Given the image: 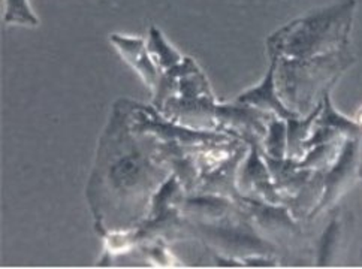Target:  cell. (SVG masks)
<instances>
[{
	"mask_svg": "<svg viewBox=\"0 0 362 269\" xmlns=\"http://www.w3.org/2000/svg\"><path fill=\"white\" fill-rule=\"evenodd\" d=\"M355 8V0H346L286 24L268 37L269 57L312 59L344 49Z\"/></svg>",
	"mask_w": 362,
	"mask_h": 269,
	"instance_id": "6da1fadb",
	"label": "cell"
},
{
	"mask_svg": "<svg viewBox=\"0 0 362 269\" xmlns=\"http://www.w3.org/2000/svg\"><path fill=\"white\" fill-rule=\"evenodd\" d=\"M361 138H346L339 159L323 175V193L317 207L308 214L307 219L313 220L320 213L331 208L355 183L359 171Z\"/></svg>",
	"mask_w": 362,
	"mask_h": 269,
	"instance_id": "7a4b0ae2",
	"label": "cell"
},
{
	"mask_svg": "<svg viewBox=\"0 0 362 269\" xmlns=\"http://www.w3.org/2000/svg\"><path fill=\"white\" fill-rule=\"evenodd\" d=\"M238 203L249 214L250 220H253V226L271 238L293 237L300 232L286 205L267 203L245 196Z\"/></svg>",
	"mask_w": 362,
	"mask_h": 269,
	"instance_id": "3957f363",
	"label": "cell"
},
{
	"mask_svg": "<svg viewBox=\"0 0 362 269\" xmlns=\"http://www.w3.org/2000/svg\"><path fill=\"white\" fill-rule=\"evenodd\" d=\"M249 145L243 143L238 150L234 153V156L229 157L225 163L217 166L213 171L204 172L199 175L197 189L193 193H204V195H218L235 202H241L243 196L237 187V175L240 165L247 156Z\"/></svg>",
	"mask_w": 362,
	"mask_h": 269,
	"instance_id": "277c9868",
	"label": "cell"
},
{
	"mask_svg": "<svg viewBox=\"0 0 362 269\" xmlns=\"http://www.w3.org/2000/svg\"><path fill=\"white\" fill-rule=\"evenodd\" d=\"M110 41L126 60L127 65L141 76V80L146 83V85H148L151 92H154L160 83L163 72L151 60L147 51L146 40L112 33L110 36Z\"/></svg>",
	"mask_w": 362,
	"mask_h": 269,
	"instance_id": "5b68a950",
	"label": "cell"
},
{
	"mask_svg": "<svg viewBox=\"0 0 362 269\" xmlns=\"http://www.w3.org/2000/svg\"><path fill=\"white\" fill-rule=\"evenodd\" d=\"M276 71H277V59L271 57V65L262 78V81L256 87L249 88L238 96L237 102L245 105H252L255 108H259L269 114L276 115L279 119L289 120L293 117H300L295 114L288 105L283 104V100L279 97L277 92V83H276Z\"/></svg>",
	"mask_w": 362,
	"mask_h": 269,
	"instance_id": "8992f818",
	"label": "cell"
},
{
	"mask_svg": "<svg viewBox=\"0 0 362 269\" xmlns=\"http://www.w3.org/2000/svg\"><path fill=\"white\" fill-rule=\"evenodd\" d=\"M237 207L238 202L225 196L192 193L181 205V214L197 219L198 223H217L237 213Z\"/></svg>",
	"mask_w": 362,
	"mask_h": 269,
	"instance_id": "52a82bcc",
	"label": "cell"
},
{
	"mask_svg": "<svg viewBox=\"0 0 362 269\" xmlns=\"http://www.w3.org/2000/svg\"><path fill=\"white\" fill-rule=\"evenodd\" d=\"M322 109V102L319 105L308 114L307 119L293 117L286 120L288 126V148H286V157L301 160L305 156V143L312 135L315 120Z\"/></svg>",
	"mask_w": 362,
	"mask_h": 269,
	"instance_id": "ba28073f",
	"label": "cell"
},
{
	"mask_svg": "<svg viewBox=\"0 0 362 269\" xmlns=\"http://www.w3.org/2000/svg\"><path fill=\"white\" fill-rule=\"evenodd\" d=\"M323 171H315L312 178L301 187V190L293 198L289 199L286 207L289 208L293 219H301V217H308L322 198L323 193Z\"/></svg>",
	"mask_w": 362,
	"mask_h": 269,
	"instance_id": "9c48e42d",
	"label": "cell"
},
{
	"mask_svg": "<svg viewBox=\"0 0 362 269\" xmlns=\"http://www.w3.org/2000/svg\"><path fill=\"white\" fill-rule=\"evenodd\" d=\"M331 88L325 90V93L322 95V109L315 120V126H323L331 127V129L337 131L344 138H361L362 139V127L356 123L344 117L337 109L334 108L331 97Z\"/></svg>",
	"mask_w": 362,
	"mask_h": 269,
	"instance_id": "30bf717a",
	"label": "cell"
},
{
	"mask_svg": "<svg viewBox=\"0 0 362 269\" xmlns=\"http://www.w3.org/2000/svg\"><path fill=\"white\" fill-rule=\"evenodd\" d=\"M146 45L154 65H156L162 72L174 69L185 60V57L165 40L163 33L156 28V25H151L150 28Z\"/></svg>",
	"mask_w": 362,
	"mask_h": 269,
	"instance_id": "8fae6325",
	"label": "cell"
},
{
	"mask_svg": "<svg viewBox=\"0 0 362 269\" xmlns=\"http://www.w3.org/2000/svg\"><path fill=\"white\" fill-rule=\"evenodd\" d=\"M344 136L337 138L327 144H320L308 150L305 156L298 162L301 169H312V171H328L331 166L339 159L340 151L344 144Z\"/></svg>",
	"mask_w": 362,
	"mask_h": 269,
	"instance_id": "7c38bea8",
	"label": "cell"
},
{
	"mask_svg": "<svg viewBox=\"0 0 362 269\" xmlns=\"http://www.w3.org/2000/svg\"><path fill=\"white\" fill-rule=\"evenodd\" d=\"M288 148V126L286 120L276 115L269 119L267 126V135L262 139V153L269 157L284 159Z\"/></svg>",
	"mask_w": 362,
	"mask_h": 269,
	"instance_id": "4fadbf2b",
	"label": "cell"
},
{
	"mask_svg": "<svg viewBox=\"0 0 362 269\" xmlns=\"http://www.w3.org/2000/svg\"><path fill=\"white\" fill-rule=\"evenodd\" d=\"M341 234V226L337 217L331 220L325 232L322 234L319 244H317V263L319 265H328L332 262L335 253H337L339 239Z\"/></svg>",
	"mask_w": 362,
	"mask_h": 269,
	"instance_id": "5bb4252c",
	"label": "cell"
},
{
	"mask_svg": "<svg viewBox=\"0 0 362 269\" xmlns=\"http://www.w3.org/2000/svg\"><path fill=\"white\" fill-rule=\"evenodd\" d=\"M5 24L30 25V28H36L40 24V20L30 8L29 0H5Z\"/></svg>",
	"mask_w": 362,
	"mask_h": 269,
	"instance_id": "9a60e30c",
	"label": "cell"
},
{
	"mask_svg": "<svg viewBox=\"0 0 362 269\" xmlns=\"http://www.w3.org/2000/svg\"><path fill=\"white\" fill-rule=\"evenodd\" d=\"M144 250H146V253L148 254L150 261L154 262V263L160 265V266H171L173 262H174L173 254L165 249L163 242H162L160 239H159V241L156 239V241L153 242V244H148V246L146 244V246H144Z\"/></svg>",
	"mask_w": 362,
	"mask_h": 269,
	"instance_id": "2e32d148",
	"label": "cell"
},
{
	"mask_svg": "<svg viewBox=\"0 0 362 269\" xmlns=\"http://www.w3.org/2000/svg\"><path fill=\"white\" fill-rule=\"evenodd\" d=\"M244 265L245 266H262V268H267V266H277V262L273 261V259H268L267 256H249V258H244L243 259Z\"/></svg>",
	"mask_w": 362,
	"mask_h": 269,
	"instance_id": "e0dca14e",
	"label": "cell"
},
{
	"mask_svg": "<svg viewBox=\"0 0 362 269\" xmlns=\"http://www.w3.org/2000/svg\"><path fill=\"white\" fill-rule=\"evenodd\" d=\"M356 123L362 127V108H361V111H359L358 115H356Z\"/></svg>",
	"mask_w": 362,
	"mask_h": 269,
	"instance_id": "ac0fdd59",
	"label": "cell"
},
{
	"mask_svg": "<svg viewBox=\"0 0 362 269\" xmlns=\"http://www.w3.org/2000/svg\"><path fill=\"white\" fill-rule=\"evenodd\" d=\"M358 177L362 178V166H359V171H358Z\"/></svg>",
	"mask_w": 362,
	"mask_h": 269,
	"instance_id": "d6986e66",
	"label": "cell"
}]
</instances>
